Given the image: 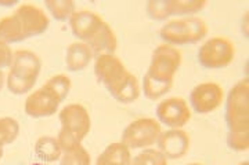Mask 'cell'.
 <instances>
[{
    "mask_svg": "<svg viewBox=\"0 0 249 165\" xmlns=\"http://www.w3.org/2000/svg\"><path fill=\"white\" fill-rule=\"evenodd\" d=\"M61 102L60 96L54 92V90L45 84L28 96L25 101V113L34 119L50 117L58 110Z\"/></svg>",
    "mask_w": 249,
    "mask_h": 165,
    "instance_id": "30bf717a",
    "label": "cell"
},
{
    "mask_svg": "<svg viewBox=\"0 0 249 165\" xmlns=\"http://www.w3.org/2000/svg\"><path fill=\"white\" fill-rule=\"evenodd\" d=\"M180 65H181V52L178 50V47H173L169 44H160L152 52L151 63L145 76H148L151 80L160 84L173 86V78Z\"/></svg>",
    "mask_w": 249,
    "mask_h": 165,
    "instance_id": "5b68a950",
    "label": "cell"
},
{
    "mask_svg": "<svg viewBox=\"0 0 249 165\" xmlns=\"http://www.w3.org/2000/svg\"><path fill=\"white\" fill-rule=\"evenodd\" d=\"M160 124L150 117L137 119L122 132V143L129 149H144L157 143L160 138Z\"/></svg>",
    "mask_w": 249,
    "mask_h": 165,
    "instance_id": "52a82bcc",
    "label": "cell"
},
{
    "mask_svg": "<svg viewBox=\"0 0 249 165\" xmlns=\"http://www.w3.org/2000/svg\"><path fill=\"white\" fill-rule=\"evenodd\" d=\"M160 151L170 160H178L187 154L190 149V136L183 130H169L160 132L157 140Z\"/></svg>",
    "mask_w": 249,
    "mask_h": 165,
    "instance_id": "5bb4252c",
    "label": "cell"
},
{
    "mask_svg": "<svg viewBox=\"0 0 249 165\" xmlns=\"http://www.w3.org/2000/svg\"><path fill=\"white\" fill-rule=\"evenodd\" d=\"M235 55V48L231 40L226 37H211L198 50V62L205 69H223L227 68Z\"/></svg>",
    "mask_w": 249,
    "mask_h": 165,
    "instance_id": "8992f818",
    "label": "cell"
},
{
    "mask_svg": "<svg viewBox=\"0 0 249 165\" xmlns=\"http://www.w3.org/2000/svg\"><path fill=\"white\" fill-rule=\"evenodd\" d=\"M130 149L126 148L122 142L111 143L100 156L96 165H129L130 164Z\"/></svg>",
    "mask_w": 249,
    "mask_h": 165,
    "instance_id": "ac0fdd59",
    "label": "cell"
},
{
    "mask_svg": "<svg viewBox=\"0 0 249 165\" xmlns=\"http://www.w3.org/2000/svg\"><path fill=\"white\" fill-rule=\"evenodd\" d=\"M127 73L129 70L124 68V62L115 54H103L96 58L94 75L98 83L106 86L108 92H111L126 77Z\"/></svg>",
    "mask_w": 249,
    "mask_h": 165,
    "instance_id": "ba28073f",
    "label": "cell"
},
{
    "mask_svg": "<svg viewBox=\"0 0 249 165\" xmlns=\"http://www.w3.org/2000/svg\"><path fill=\"white\" fill-rule=\"evenodd\" d=\"M93 57H94L93 51L90 50V47L86 43L76 42V43L70 44V47L67 48V54H65L67 69L70 72L83 70L93 60Z\"/></svg>",
    "mask_w": 249,
    "mask_h": 165,
    "instance_id": "2e32d148",
    "label": "cell"
},
{
    "mask_svg": "<svg viewBox=\"0 0 249 165\" xmlns=\"http://www.w3.org/2000/svg\"><path fill=\"white\" fill-rule=\"evenodd\" d=\"M187 165H202V164H196V163H193V164H187Z\"/></svg>",
    "mask_w": 249,
    "mask_h": 165,
    "instance_id": "836d02e7",
    "label": "cell"
},
{
    "mask_svg": "<svg viewBox=\"0 0 249 165\" xmlns=\"http://www.w3.org/2000/svg\"><path fill=\"white\" fill-rule=\"evenodd\" d=\"M7 75V88L16 95L29 92L37 81L42 61L31 50H18L13 54V62Z\"/></svg>",
    "mask_w": 249,
    "mask_h": 165,
    "instance_id": "7a4b0ae2",
    "label": "cell"
},
{
    "mask_svg": "<svg viewBox=\"0 0 249 165\" xmlns=\"http://www.w3.org/2000/svg\"><path fill=\"white\" fill-rule=\"evenodd\" d=\"M173 86L170 84H160V83H157L154 81L148 76L144 75V80H142V90H144V95L147 96L148 99L151 101H157L160 99L163 95H166L172 90Z\"/></svg>",
    "mask_w": 249,
    "mask_h": 165,
    "instance_id": "d4e9b609",
    "label": "cell"
},
{
    "mask_svg": "<svg viewBox=\"0 0 249 165\" xmlns=\"http://www.w3.org/2000/svg\"><path fill=\"white\" fill-rule=\"evenodd\" d=\"M223 88L217 83H202L193 88L190 94V105L198 114L214 112L223 102Z\"/></svg>",
    "mask_w": 249,
    "mask_h": 165,
    "instance_id": "8fae6325",
    "label": "cell"
},
{
    "mask_svg": "<svg viewBox=\"0 0 249 165\" xmlns=\"http://www.w3.org/2000/svg\"><path fill=\"white\" fill-rule=\"evenodd\" d=\"M86 44L93 51V55L97 58L98 55H103V54H115L118 40H116L114 29L106 22L97 33L93 36L89 42H86Z\"/></svg>",
    "mask_w": 249,
    "mask_h": 165,
    "instance_id": "9a60e30c",
    "label": "cell"
},
{
    "mask_svg": "<svg viewBox=\"0 0 249 165\" xmlns=\"http://www.w3.org/2000/svg\"><path fill=\"white\" fill-rule=\"evenodd\" d=\"M60 165H90V154L82 145L71 151H65Z\"/></svg>",
    "mask_w": 249,
    "mask_h": 165,
    "instance_id": "4316f807",
    "label": "cell"
},
{
    "mask_svg": "<svg viewBox=\"0 0 249 165\" xmlns=\"http://www.w3.org/2000/svg\"><path fill=\"white\" fill-rule=\"evenodd\" d=\"M147 14L154 21H166L170 15V0H150L147 3Z\"/></svg>",
    "mask_w": 249,
    "mask_h": 165,
    "instance_id": "484cf974",
    "label": "cell"
},
{
    "mask_svg": "<svg viewBox=\"0 0 249 165\" xmlns=\"http://www.w3.org/2000/svg\"><path fill=\"white\" fill-rule=\"evenodd\" d=\"M227 145L235 151H247L249 149V132H238V134L229 132Z\"/></svg>",
    "mask_w": 249,
    "mask_h": 165,
    "instance_id": "f1b7e54d",
    "label": "cell"
},
{
    "mask_svg": "<svg viewBox=\"0 0 249 165\" xmlns=\"http://www.w3.org/2000/svg\"><path fill=\"white\" fill-rule=\"evenodd\" d=\"M1 157H3V149L0 148V160H1Z\"/></svg>",
    "mask_w": 249,
    "mask_h": 165,
    "instance_id": "d6a6232c",
    "label": "cell"
},
{
    "mask_svg": "<svg viewBox=\"0 0 249 165\" xmlns=\"http://www.w3.org/2000/svg\"><path fill=\"white\" fill-rule=\"evenodd\" d=\"M62 149L58 140L53 136H42L36 140L35 154L43 163H54L60 160Z\"/></svg>",
    "mask_w": 249,
    "mask_h": 165,
    "instance_id": "ffe728a7",
    "label": "cell"
},
{
    "mask_svg": "<svg viewBox=\"0 0 249 165\" xmlns=\"http://www.w3.org/2000/svg\"><path fill=\"white\" fill-rule=\"evenodd\" d=\"M129 165H168V158L155 149H145L130 160Z\"/></svg>",
    "mask_w": 249,
    "mask_h": 165,
    "instance_id": "cb8c5ba5",
    "label": "cell"
},
{
    "mask_svg": "<svg viewBox=\"0 0 249 165\" xmlns=\"http://www.w3.org/2000/svg\"><path fill=\"white\" fill-rule=\"evenodd\" d=\"M205 6V0H170V15H191Z\"/></svg>",
    "mask_w": 249,
    "mask_h": 165,
    "instance_id": "7402d4cb",
    "label": "cell"
},
{
    "mask_svg": "<svg viewBox=\"0 0 249 165\" xmlns=\"http://www.w3.org/2000/svg\"><path fill=\"white\" fill-rule=\"evenodd\" d=\"M13 54L11 48L9 47V44L1 43L0 42V70L3 68H9L13 62Z\"/></svg>",
    "mask_w": 249,
    "mask_h": 165,
    "instance_id": "f546056e",
    "label": "cell"
},
{
    "mask_svg": "<svg viewBox=\"0 0 249 165\" xmlns=\"http://www.w3.org/2000/svg\"><path fill=\"white\" fill-rule=\"evenodd\" d=\"M45 6L57 21H67L75 13V3L72 0H46Z\"/></svg>",
    "mask_w": 249,
    "mask_h": 165,
    "instance_id": "44dd1931",
    "label": "cell"
},
{
    "mask_svg": "<svg viewBox=\"0 0 249 165\" xmlns=\"http://www.w3.org/2000/svg\"><path fill=\"white\" fill-rule=\"evenodd\" d=\"M58 117L61 122V130L58 132L57 140L64 153L71 151L80 146L82 140L89 134L91 127L89 112L82 105L71 104L62 109Z\"/></svg>",
    "mask_w": 249,
    "mask_h": 165,
    "instance_id": "6da1fadb",
    "label": "cell"
},
{
    "mask_svg": "<svg viewBox=\"0 0 249 165\" xmlns=\"http://www.w3.org/2000/svg\"><path fill=\"white\" fill-rule=\"evenodd\" d=\"M13 14L17 17L25 39L45 33L50 25L49 17L46 15L45 11L35 4L24 3V4L18 6Z\"/></svg>",
    "mask_w": 249,
    "mask_h": 165,
    "instance_id": "7c38bea8",
    "label": "cell"
},
{
    "mask_svg": "<svg viewBox=\"0 0 249 165\" xmlns=\"http://www.w3.org/2000/svg\"><path fill=\"white\" fill-rule=\"evenodd\" d=\"M109 94L114 96V99H116L121 104H132L134 101H137V98L140 96L139 80L133 73L129 72L126 75V77Z\"/></svg>",
    "mask_w": 249,
    "mask_h": 165,
    "instance_id": "e0dca14e",
    "label": "cell"
},
{
    "mask_svg": "<svg viewBox=\"0 0 249 165\" xmlns=\"http://www.w3.org/2000/svg\"><path fill=\"white\" fill-rule=\"evenodd\" d=\"M238 165H249V163H248V161H244V163H240Z\"/></svg>",
    "mask_w": 249,
    "mask_h": 165,
    "instance_id": "1f68e13d",
    "label": "cell"
},
{
    "mask_svg": "<svg viewBox=\"0 0 249 165\" xmlns=\"http://www.w3.org/2000/svg\"><path fill=\"white\" fill-rule=\"evenodd\" d=\"M19 134V124L13 117H3L0 119V148L13 143L18 138Z\"/></svg>",
    "mask_w": 249,
    "mask_h": 165,
    "instance_id": "603a6c76",
    "label": "cell"
},
{
    "mask_svg": "<svg viewBox=\"0 0 249 165\" xmlns=\"http://www.w3.org/2000/svg\"><path fill=\"white\" fill-rule=\"evenodd\" d=\"M4 80H6V76H4V73L0 70V90H1L3 86H4Z\"/></svg>",
    "mask_w": 249,
    "mask_h": 165,
    "instance_id": "4dcf8cb0",
    "label": "cell"
},
{
    "mask_svg": "<svg viewBox=\"0 0 249 165\" xmlns=\"http://www.w3.org/2000/svg\"><path fill=\"white\" fill-rule=\"evenodd\" d=\"M157 117L170 130H181L191 119V110L183 98L172 96L157 106Z\"/></svg>",
    "mask_w": 249,
    "mask_h": 165,
    "instance_id": "9c48e42d",
    "label": "cell"
},
{
    "mask_svg": "<svg viewBox=\"0 0 249 165\" xmlns=\"http://www.w3.org/2000/svg\"><path fill=\"white\" fill-rule=\"evenodd\" d=\"M106 21L98 14L89 10H79L75 11L70 18L72 35L78 37L83 43L89 42L93 36L103 28Z\"/></svg>",
    "mask_w": 249,
    "mask_h": 165,
    "instance_id": "4fadbf2b",
    "label": "cell"
},
{
    "mask_svg": "<svg viewBox=\"0 0 249 165\" xmlns=\"http://www.w3.org/2000/svg\"><path fill=\"white\" fill-rule=\"evenodd\" d=\"M208 33V26L204 19L196 17H186L173 19L160 28V36L165 44L186 45L201 42Z\"/></svg>",
    "mask_w": 249,
    "mask_h": 165,
    "instance_id": "3957f363",
    "label": "cell"
},
{
    "mask_svg": "<svg viewBox=\"0 0 249 165\" xmlns=\"http://www.w3.org/2000/svg\"><path fill=\"white\" fill-rule=\"evenodd\" d=\"M46 84L52 90H54V92L60 96L61 101H64L68 96L70 90H71V80L65 75H55L50 80H47Z\"/></svg>",
    "mask_w": 249,
    "mask_h": 165,
    "instance_id": "83f0119b",
    "label": "cell"
},
{
    "mask_svg": "<svg viewBox=\"0 0 249 165\" xmlns=\"http://www.w3.org/2000/svg\"><path fill=\"white\" fill-rule=\"evenodd\" d=\"M226 122L230 134L249 132V80L242 78L226 99Z\"/></svg>",
    "mask_w": 249,
    "mask_h": 165,
    "instance_id": "277c9868",
    "label": "cell"
},
{
    "mask_svg": "<svg viewBox=\"0 0 249 165\" xmlns=\"http://www.w3.org/2000/svg\"><path fill=\"white\" fill-rule=\"evenodd\" d=\"M31 165H45V164H40V163H36V164H31Z\"/></svg>",
    "mask_w": 249,
    "mask_h": 165,
    "instance_id": "e575fe53",
    "label": "cell"
},
{
    "mask_svg": "<svg viewBox=\"0 0 249 165\" xmlns=\"http://www.w3.org/2000/svg\"><path fill=\"white\" fill-rule=\"evenodd\" d=\"M24 40H27V39H25L22 28L14 14L0 19V42L1 43H19Z\"/></svg>",
    "mask_w": 249,
    "mask_h": 165,
    "instance_id": "d6986e66",
    "label": "cell"
}]
</instances>
